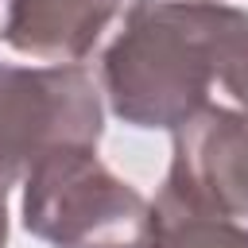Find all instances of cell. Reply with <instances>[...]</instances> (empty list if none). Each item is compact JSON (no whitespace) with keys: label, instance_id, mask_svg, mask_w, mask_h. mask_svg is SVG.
<instances>
[{"label":"cell","instance_id":"cell-6","mask_svg":"<svg viewBox=\"0 0 248 248\" xmlns=\"http://www.w3.org/2000/svg\"><path fill=\"white\" fill-rule=\"evenodd\" d=\"M147 248H248V225L205 213L170 190L151 202V244Z\"/></svg>","mask_w":248,"mask_h":248},{"label":"cell","instance_id":"cell-5","mask_svg":"<svg viewBox=\"0 0 248 248\" xmlns=\"http://www.w3.org/2000/svg\"><path fill=\"white\" fill-rule=\"evenodd\" d=\"M124 0H8L4 43L50 66H81Z\"/></svg>","mask_w":248,"mask_h":248},{"label":"cell","instance_id":"cell-2","mask_svg":"<svg viewBox=\"0 0 248 248\" xmlns=\"http://www.w3.org/2000/svg\"><path fill=\"white\" fill-rule=\"evenodd\" d=\"M23 229L50 248H147L151 202L116 178L97 147H58L23 178Z\"/></svg>","mask_w":248,"mask_h":248},{"label":"cell","instance_id":"cell-3","mask_svg":"<svg viewBox=\"0 0 248 248\" xmlns=\"http://www.w3.org/2000/svg\"><path fill=\"white\" fill-rule=\"evenodd\" d=\"M101 97L85 66L0 62V182H23L58 147H97L105 132Z\"/></svg>","mask_w":248,"mask_h":248},{"label":"cell","instance_id":"cell-1","mask_svg":"<svg viewBox=\"0 0 248 248\" xmlns=\"http://www.w3.org/2000/svg\"><path fill=\"white\" fill-rule=\"evenodd\" d=\"M101 93L132 128L202 112L248 120V12L225 0H132L101 54Z\"/></svg>","mask_w":248,"mask_h":248},{"label":"cell","instance_id":"cell-7","mask_svg":"<svg viewBox=\"0 0 248 248\" xmlns=\"http://www.w3.org/2000/svg\"><path fill=\"white\" fill-rule=\"evenodd\" d=\"M0 248H8V186L0 182Z\"/></svg>","mask_w":248,"mask_h":248},{"label":"cell","instance_id":"cell-4","mask_svg":"<svg viewBox=\"0 0 248 248\" xmlns=\"http://www.w3.org/2000/svg\"><path fill=\"white\" fill-rule=\"evenodd\" d=\"M170 136L174 147L163 190L205 213L248 225V120L232 112H202Z\"/></svg>","mask_w":248,"mask_h":248},{"label":"cell","instance_id":"cell-8","mask_svg":"<svg viewBox=\"0 0 248 248\" xmlns=\"http://www.w3.org/2000/svg\"><path fill=\"white\" fill-rule=\"evenodd\" d=\"M4 12H8V0H0V39H4Z\"/></svg>","mask_w":248,"mask_h":248}]
</instances>
